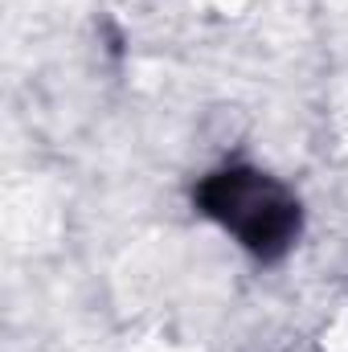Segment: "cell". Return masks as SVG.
<instances>
[{"instance_id":"cell-1","label":"cell","mask_w":348,"mask_h":352,"mask_svg":"<svg viewBox=\"0 0 348 352\" xmlns=\"http://www.w3.org/2000/svg\"><path fill=\"white\" fill-rule=\"evenodd\" d=\"M193 209L254 263H283L303 234V205L291 184L259 164L226 160L193 184Z\"/></svg>"}]
</instances>
